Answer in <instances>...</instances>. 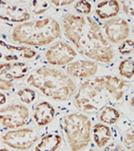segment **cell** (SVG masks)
<instances>
[{
  "instance_id": "1",
  "label": "cell",
  "mask_w": 134,
  "mask_h": 151,
  "mask_svg": "<svg viewBox=\"0 0 134 151\" xmlns=\"http://www.w3.org/2000/svg\"><path fill=\"white\" fill-rule=\"evenodd\" d=\"M63 22L65 36L81 55L100 63H110L114 59L113 48L104 37L100 25L92 17L69 13Z\"/></svg>"
},
{
  "instance_id": "30",
  "label": "cell",
  "mask_w": 134,
  "mask_h": 151,
  "mask_svg": "<svg viewBox=\"0 0 134 151\" xmlns=\"http://www.w3.org/2000/svg\"><path fill=\"white\" fill-rule=\"evenodd\" d=\"M6 100H7L6 96H5L3 93H0V106L6 103Z\"/></svg>"
},
{
  "instance_id": "16",
  "label": "cell",
  "mask_w": 134,
  "mask_h": 151,
  "mask_svg": "<svg viewBox=\"0 0 134 151\" xmlns=\"http://www.w3.org/2000/svg\"><path fill=\"white\" fill-rule=\"evenodd\" d=\"M120 11V4L118 1H102L99 2L95 9V13L100 19L115 18Z\"/></svg>"
},
{
  "instance_id": "11",
  "label": "cell",
  "mask_w": 134,
  "mask_h": 151,
  "mask_svg": "<svg viewBox=\"0 0 134 151\" xmlns=\"http://www.w3.org/2000/svg\"><path fill=\"white\" fill-rule=\"evenodd\" d=\"M30 15L25 8L11 2L0 1V19L13 23H25Z\"/></svg>"
},
{
  "instance_id": "21",
  "label": "cell",
  "mask_w": 134,
  "mask_h": 151,
  "mask_svg": "<svg viewBox=\"0 0 134 151\" xmlns=\"http://www.w3.org/2000/svg\"><path fill=\"white\" fill-rule=\"evenodd\" d=\"M17 94H18L19 98L21 99V101L25 104H31L35 100V97H36L35 92L30 88L20 89L17 92Z\"/></svg>"
},
{
  "instance_id": "3",
  "label": "cell",
  "mask_w": 134,
  "mask_h": 151,
  "mask_svg": "<svg viewBox=\"0 0 134 151\" xmlns=\"http://www.w3.org/2000/svg\"><path fill=\"white\" fill-rule=\"evenodd\" d=\"M61 34L60 24L49 17L18 25L12 33V39L21 45L43 46L54 42Z\"/></svg>"
},
{
  "instance_id": "22",
  "label": "cell",
  "mask_w": 134,
  "mask_h": 151,
  "mask_svg": "<svg viewBox=\"0 0 134 151\" xmlns=\"http://www.w3.org/2000/svg\"><path fill=\"white\" fill-rule=\"evenodd\" d=\"M32 12L35 14H42L45 12L49 8V2L46 1H33L30 3Z\"/></svg>"
},
{
  "instance_id": "25",
  "label": "cell",
  "mask_w": 134,
  "mask_h": 151,
  "mask_svg": "<svg viewBox=\"0 0 134 151\" xmlns=\"http://www.w3.org/2000/svg\"><path fill=\"white\" fill-rule=\"evenodd\" d=\"M123 143L125 145V146L130 149V151L133 150L134 146V134H133V129H128L123 137Z\"/></svg>"
},
{
  "instance_id": "26",
  "label": "cell",
  "mask_w": 134,
  "mask_h": 151,
  "mask_svg": "<svg viewBox=\"0 0 134 151\" xmlns=\"http://www.w3.org/2000/svg\"><path fill=\"white\" fill-rule=\"evenodd\" d=\"M122 7L124 12H125L128 16L132 17L134 12V2L133 1H123Z\"/></svg>"
},
{
  "instance_id": "28",
  "label": "cell",
  "mask_w": 134,
  "mask_h": 151,
  "mask_svg": "<svg viewBox=\"0 0 134 151\" xmlns=\"http://www.w3.org/2000/svg\"><path fill=\"white\" fill-rule=\"evenodd\" d=\"M102 151H125V150L122 148L121 145L112 143V144H110L107 146H105Z\"/></svg>"
},
{
  "instance_id": "8",
  "label": "cell",
  "mask_w": 134,
  "mask_h": 151,
  "mask_svg": "<svg viewBox=\"0 0 134 151\" xmlns=\"http://www.w3.org/2000/svg\"><path fill=\"white\" fill-rule=\"evenodd\" d=\"M76 52L65 42H58L50 46L45 52V59L52 65H68L76 59Z\"/></svg>"
},
{
  "instance_id": "20",
  "label": "cell",
  "mask_w": 134,
  "mask_h": 151,
  "mask_svg": "<svg viewBox=\"0 0 134 151\" xmlns=\"http://www.w3.org/2000/svg\"><path fill=\"white\" fill-rule=\"evenodd\" d=\"M119 74L126 78H131L134 74V61L133 59L124 60L119 65Z\"/></svg>"
},
{
  "instance_id": "18",
  "label": "cell",
  "mask_w": 134,
  "mask_h": 151,
  "mask_svg": "<svg viewBox=\"0 0 134 151\" xmlns=\"http://www.w3.org/2000/svg\"><path fill=\"white\" fill-rule=\"evenodd\" d=\"M93 137L94 143L98 147H104L109 143L112 137V132L110 127L104 124H97L93 129Z\"/></svg>"
},
{
  "instance_id": "12",
  "label": "cell",
  "mask_w": 134,
  "mask_h": 151,
  "mask_svg": "<svg viewBox=\"0 0 134 151\" xmlns=\"http://www.w3.org/2000/svg\"><path fill=\"white\" fill-rule=\"evenodd\" d=\"M98 69V64L92 60H79L70 63L67 65L66 72L70 77L74 78H90L94 77L97 74Z\"/></svg>"
},
{
  "instance_id": "23",
  "label": "cell",
  "mask_w": 134,
  "mask_h": 151,
  "mask_svg": "<svg viewBox=\"0 0 134 151\" xmlns=\"http://www.w3.org/2000/svg\"><path fill=\"white\" fill-rule=\"evenodd\" d=\"M118 50L122 55H131L133 53V41L131 39H126L118 46Z\"/></svg>"
},
{
  "instance_id": "17",
  "label": "cell",
  "mask_w": 134,
  "mask_h": 151,
  "mask_svg": "<svg viewBox=\"0 0 134 151\" xmlns=\"http://www.w3.org/2000/svg\"><path fill=\"white\" fill-rule=\"evenodd\" d=\"M61 144V137L59 134L49 133L42 137L36 145L35 151H56Z\"/></svg>"
},
{
  "instance_id": "10",
  "label": "cell",
  "mask_w": 134,
  "mask_h": 151,
  "mask_svg": "<svg viewBox=\"0 0 134 151\" xmlns=\"http://www.w3.org/2000/svg\"><path fill=\"white\" fill-rule=\"evenodd\" d=\"M105 32L107 38L113 44L123 42L128 37L130 33V28L128 23L124 18H112L107 20L104 24Z\"/></svg>"
},
{
  "instance_id": "24",
  "label": "cell",
  "mask_w": 134,
  "mask_h": 151,
  "mask_svg": "<svg viewBox=\"0 0 134 151\" xmlns=\"http://www.w3.org/2000/svg\"><path fill=\"white\" fill-rule=\"evenodd\" d=\"M75 9L81 14H89L92 12V4L88 1H79L75 4Z\"/></svg>"
},
{
  "instance_id": "15",
  "label": "cell",
  "mask_w": 134,
  "mask_h": 151,
  "mask_svg": "<svg viewBox=\"0 0 134 151\" xmlns=\"http://www.w3.org/2000/svg\"><path fill=\"white\" fill-rule=\"evenodd\" d=\"M103 78L105 90L109 93H111L116 100L122 99L124 93L128 89L130 83L117 77H113V76H104Z\"/></svg>"
},
{
  "instance_id": "6",
  "label": "cell",
  "mask_w": 134,
  "mask_h": 151,
  "mask_svg": "<svg viewBox=\"0 0 134 151\" xmlns=\"http://www.w3.org/2000/svg\"><path fill=\"white\" fill-rule=\"evenodd\" d=\"M39 139V135L34 129H21L8 131L2 137V142L9 147L18 150L30 148Z\"/></svg>"
},
{
  "instance_id": "5",
  "label": "cell",
  "mask_w": 134,
  "mask_h": 151,
  "mask_svg": "<svg viewBox=\"0 0 134 151\" xmlns=\"http://www.w3.org/2000/svg\"><path fill=\"white\" fill-rule=\"evenodd\" d=\"M104 78L95 77L81 83L75 96L76 105L84 112L94 113L107 106Z\"/></svg>"
},
{
  "instance_id": "29",
  "label": "cell",
  "mask_w": 134,
  "mask_h": 151,
  "mask_svg": "<svg viewBox=\"0 0 134 151\" xmlns=\"http://www.w3.org/2000/svg\"><path fill=\"white\" fill-rule=\"evenodd\" d=\"M51 3L56 7H63V6H67V5L74 3V1L73 0H71V1H59V0H56V1H51Z\"/></svg>"
},
{
  "instance_id": "2",
  "label": "cell",
  "mask_w": 134,
  "mask_h": 151,
  "mask_svg": "<svg viewBox=\"0 0 134 151\" xmlns=\"http://www.w3.org/2000/svg\"><path fill=\"white\" fill-rule=\"evenodd\" d=\"M27 83L55 100H67L76 93V84L68 75L61 71L41 67L30 75Z\"/></svg>"
},
{
  "instance_id": "27",
  "label": "cell",
  "mask_w": 134,
  "mask_h": 151,
  "mask_svg": "<svg viewBox=\"0 0 134 151\" xmlns=\"http://www.w3.org/2000/svg\"><path fill=\"white\" fill-rule=\"evenodd\" d=\"M13 86V84L8 79L0 78V91H9Z\"/></svg>"
},
{
  "instance_id": "31",
  "label": "cell",
  "mask_w": 134,
  "mask_h": 151,
  "mask_svg": "<svg viewBox=\"0 0 134 151\" xmlns=\"http://www.w3.org/2000/svg\"><path fill=\"white\" fill-rule=\"evenodd\" d=\"M0 151H9L8 149H5V148H0Z\"/></svg>"
},
{
  "instance_id": "32",
  "label": "cell",
  "mask_w": 134,
  "mask_h": 151,
  "mask_svg": "<svg viewBox=\"0 0 134 151\" xmlns=\"http://www.w3.org/2000/svg\"><path fill=\"white\" fill-rule=\"evenodd\" d=\"M88 151H94V149H90V150H88Z\"/></svg>"
},
{
  "instance_id": "4",
  "label": "cell",
  "mask_w": 134,
  "mask_h": 151,
  "mask_svg": "<svg viewBox=\"0 0 134 151\" xmlns=\"http://www.w3.org/2000/svg\"><path fill=\"white\" fill-rule=\"evenodd\" d=\"M61 127L73 151H80L89 145L92 123L87 115L79 112L71 113L61 119Z\"/></svg>"
},
{
  "instance_id": "19",
  "label": "cell",
  "mask_w": 134,
  "mask_h": 151,
  "mask_svg": "<svg viewBox=\"0 0 134 151\" xmlns=\"http://www.w3.org/2000/svg\"><path fill=\"white\" fill-rule=\"evenodd\" d=\"M120 118V112L112 107L106 106L101 110L99 120L104 124H114Z\"/></svg>"
},
{
  "instance_id": "13",
  "label": "cell",
  "mask_w": 134,
  "mask_h": 151,
  "mask_svg": "<svg viewBox=\"0 0 134 151\" xmlns=\"http://www.w3.org/2000/svg\"><path fill=\"white\" fill-rule=\"evenodd\" d=\"M30 68L22 61L0 63V77L4 76L8 79H20L27 75Z\"/></svg>"
},
{
  "instance_id": "9",
  "label": "cell",
  "mask_w": 134,
  "mask_h": 151,
  "mask_svg": "<svg viewBox=\"0 0 134 151\" xmlns=\"http://www.w3.org/2000/svg\"><path fill=\"white\" fill-rule=\"evenodd\" d=\"M36 56V52L27 46H15L0 39V59L5 61H21Z\"/></svg>"
},
{
  "instance_id": "14",
  "label": "cell",
  "mask_w": 134,
  "mask_h": 151,
  "mask_svg": "<svg viewBox=\"0 0 134 151\" xmlns=\"http://www.w3.org/2000/svg\"><path fill=\"white\" fill-rule=\"evenodd\" d=\"M55 116V109L50 103L43 101L34 107L33 118L38 126H46L53 120Z\"/></svg>"
},
{
  "instance_id": "7",
  "label": "cell",
  "mask_w": 134,
  "mask_h": 151,
  "mask_svg": "<svg viewBox=\"0 0 134 151\" xmlns=\"http://www.w3.org/2000/svg\"><path fill=\"white\" fill-rule=\"evenodd\" d=\"M30 118L27 108L20 104H12L0 110V122L9 129L25 126Z\"/></svg>"
}]
</instances>
